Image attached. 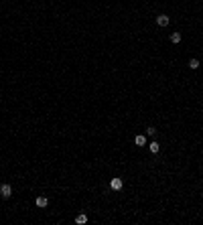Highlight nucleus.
Masks as SVG:
<instances>
[{
    "label": "nucleus",
    "mask_w": 203,
    "mask_h": 225,
    "mask_svg": "<svg viewBox=\"0 0 203 225\" xmlns=\"http://www.w3.org/2000/svg\"><path fill=\"white\" fill-rule=\"evenodd\" d=\"M0 195L4 199H8L12 195V189H10V185H0Z\"/></svg>",
    "instance_id": "obj_1"
},
{
    "label": "nucleus",
    "mask_w": 203,
    "mask_h": 225,
    "mask_svg": "<svg viewBox=\"0 0 203 225\" xmlns=\"http://www.w3.org/2000/svg\"><path fill=\"white\" fill-rule=\"evenodd\" d=\"M157 24H158V27H167V24H169V16H167V14H158V16H157Z\"/></svg>",
    "instance_id": "obj_2"
},
{
    "label": "nucleus",
    "mask_w": 203,
    "mask_h": 225,
    "mask_svg": "<svg viewBox=\"0 0 203 225\" xmlns=\"http://www.w3.org/2000/svg\"><path fill=\"white\" fill-rule=\"evenodd\" d=\"M122 185H124V183H122V179H112V183H110V187H112L114 191H120V189H122Z\"/></svg>",
    "instance_id": "obj_3"
},
{
    "label": "nucleus",
    "mask_w": 203,
    "mask_h": 225,
    "mask_svg": "<svg viewBox=\"0 0 203 225\" xmlns=\"http://www.w3.org/2000/svg\"><path fill=\"white\" fill-rule=\"evenodd\" d=\"M47 197H43V195H41V197H37V207H47Z\"/></svg>",
    "instance_id": "obj_4"
},
{
    "label": "nucleus",
    "mask_w": 203,
    "mask_h": 225,
    "mask_svg": "<svg viewBox=\"0 0 203 225\" xmlns=\"http://www.w3.org/2000/svg\"><path fill=\"white\" fill-rule=\"evenodd\" d=\"M85 221H87V215H85V213H79L77 217H75V223H79V225L85 223Z\"/></svg>",
    "instance_id": "obj_5"
},
{
    "label": "nucleus",
    "mask_w": 203,
    "mask_h": 225,
    "mask_svg": "<svg viewBox=\"0 0 203 225\" xmlns=\"http://www.w3.org/2000/svg\"><path fill=\"white\" fill-rule=\"evenodd\" d=\"M134 142H136V146H144V144H146V138H144V136H136Z\"/></svg>",
    "instance_id": "obj_6"
},
{
    "label": "nucleus",
    "mask_w": 203,
    "mask_h": 225,
    "mask_svg": "<svg viewBox=\"0 0 203 225\" xmlns=\"http://www.w3.org/2000/svg\"><path fill=\"white\" fill-rule=\"evenodd\" d=\"M158 150H161V144H158V142H150V152L152 154H157Z\"/></svg>",
    "instance_id": "obj_7"
},
{
    "label": "nucleus",
    "mask_w": 203,
    "mask_h": 225,
    "mask_svg": "<svg viewBox=\"0 0 203 225\" xmlns=\"http://www.w3.org/2000/svg\"><path fill=\"white\" fill-rule=\"evenodd\" d=\"M171 41L173 43H181V33H173L171 34Z\"/></svg>",
    "instance_id": "obj_8"
},
{
    "label": "nucleus",
    "mask_w": 203,
    "mask_h": 225,
    "mask_svg": "<svg viewBox=\"0 0 203 225\" xmlns=\"http://www.w3.org/2000/svg\"><path fill=\"white\" fill-rule=\"evenodd\" d=\"M189 67H191V69H197L199 67V61H197V59H191V61H189Z\"/></svg>",
    "instance_id": "obj_9"
},
{
    "label": "nucleus",
    "mask_w": 203,
    "mask_h": 225,
    "mask_svg": "<svg viewBox=\"0 0 203 225\" xmlns=\"http://www.w3.org/2000/svg\"><path fill=\"white\" fill-rule=\"evenodd\" d=\"M146 132H148V136H154V134H157V130L152 128V126H150V128H148V130H146Z\"/></svg>",
    "instance_id": "obj_10"
}]
</instances>
